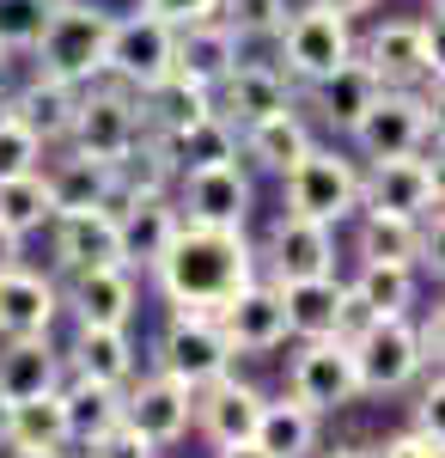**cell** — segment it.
I'll list each match as a JSON object with an SVG mask.
<instances>
[{
  "instance_id": "obj_24",
  "label": "cell",
  "mask_w": 445,
  "mask_h": 458,
  "mask_svg": "<svg viewBox=\"0 0 445 458\" xmlns=\"http://www.w3.org/2000/svg\"><path fill=\"white\" fill-rule=\"evenodd\" d=\"M220 98H226V123L232 129H244V123H256V116H274V110L293 105V92H287V73L269 68V62H239V68L226 73L220 86H214Z\"/></svg>"
},
{
  "instance_id": "obj_20",
  "label": "cell",
  "mask_w": 445,
  "mask_h": 458,
  "mask_svg": "<svg viewBox=\"0 0 445 458\" xmlns=\"http://www.w3.org/2000/svg\"><path fill=\"white\" fill-rule=\"evenodd\" d=\"M427 250H440V233H427L415 214H384V208L360 214V263H409V269H421V263H433Z\"/></svg>"
},
{
  "instance_id": "obj_22",
  "label": "cell",
  "mask_w": 445,
  "mask_h": 458,
  "mask_svg": "<svg viewBox=\"0 0 445 458\" xmlns=\"http://www.w3.org/2000/svg\"><path fill=\"white\" fill-rule=\"evenodd\" d=\"M177 233V202L172 196H129L122 208H116V239H122V263L129 269H153L159 263V250L172 245Z\"/></svg>"
},
{
  "instance_id": "obj_39",
  "label": "cell",
  "mask_w": 445,
  "mask_h": 458,
  "mask_svg": "<svg viewBox=\"0 0 445 458\" xmlns=\"http://www.w3.org/2000/svg\"><path fill=\"white\" fill-rule=\"evenodd\" d=\"M214 19L239 37V43H244V37H274V31H281V19H287V0H220Z\"/></svg>"
},
{
  "instance_id": "obj_43",
  "label": "cell",
  "mask_w": 445,
  "mask_h": 458,
  "mask_svg": "<svg viewBox=\"0 0 445 458\" xmlns=\"http://www.w3.org/2000/svg\"><path fill=\"white\" fill-rule=\"evenodd\" d=\"M153 19H165V25H196V19H214V6L220 0H140Z\"/></svg>"
},
{
  "instance_id": "obj_1",
  "label": "cell",
  "mask_w": 445,
  "mask_h": 458,
  "mask_svg": "<svg viewBox=\"0 0 445 458\" xmlns=\"http://www.w3.org/2000/svg\"><path fill=\"white\" fill-rule=\"evenodd\" d=\"M153 276L165 287L172 312H220L244 282H256V250L244 239V226H196L177 220L172 245L159 250Z\"/></svg>"
},
{
  "instance_id": "obj_49",
  "label": "cell",
  "mask_w": 445,
  "mask_h": 458,
  "mask_svg": "<svg viewBox=\"0 0 445 458\" xmlns=\"http://www.w3.org/2000/svg\"><path fill=\"white\" fill-rule=\"evenodd\" d=\"M323 458H378V453H366V446H336V453H323Z\"/></svg>"
},
{
  "instance_id": "obj_28",
  "label": "cell",
  "mask_w": 445,
  "mask_h": 458,
  "mask_svg": "<svg viewBox=\"0 0 445 458\" xmlns=\"http://www.w3.org/2000/svg\"><path fill=\"white\" fill-rule=\"evenodd\" d=\"M239 68V37L226 31L220 19H196V25H177V73H189L196 86H220L226 73Z\"/></svg>"
},
{
  "instance_id": "obj_40",
  "label": "cell",
  "mask_w": 445,
  "mask_h": 458,
  "mask_svg": "<svg viewBox=\"0 0 445 458\" xmlns=\"http://www.w3.org/2000/svg\"><path fill=\"white\" fill-rule=\"evenodd\" d=\"M49 159V147L37 141L31 129L19 123V116H6L0 123V177H19V172H37Z\"/></svg>"
},
{
  "instance_id": "obj_32",
  "label": "cell",
  "mask_w": 445,
  "mask_h": 458,
  "mask_svg": "<svg viewBox=\"0 0 445 458\" xmlns=\"http://www.w3.org/2000/svg\"><path fill=\"white\" fill-rule=\"evenodd\" d=\"M256 446L269 458H311L317 453V416H311L299 397H281V403H263L256 416Z\"/></svg>"
},
{
  "instance_id": "obj_8",
  "label": "cell",
  "mask_w": 445,
  "mask_h": 458,
  "mask_svg": "<svg viewBox=\"0 0 445 458\" xmlns=\"http://www.w3.org/2000/svg\"><path fill=\"white\" fill-rule=\"evenodd\" d=\"M232 354L239 349L226 343V330L207 312H172L165 336H159V373L177 379V386H189V391H202L207 379L232 373Z\"/></svg>"
},
{
  "instance_id": "obj_52",
  "label": "cell",
  "mask_w": 445,
  "mask_h": 458,
  "mask_svg": "<svg viewBox=\"0 0 445 458\" xmlns=\"http://www.w3.org/2000/svg\"><path fill=\"white\" fill-rule=\"evenodd\" d=\"M6 116H13V105H6V92H0V123H6Z\"/></svg>"
},
{
  "instance_id": "obj_13",
  "label": "cell",
  "mask_w": 445,
  "mask_h": 458,
  "mask_svg": "<svg viewBox=\"0 0 445 458\" xmlns=\"http://www.w3.org/2000/svg\"><path fill=\"white\" fill-rule=\"evenodd\" d=\"M366 68L378 73V86H421L440 80V13L433 25H384L366 37Z\"/></svg>"
},
{
  "instance_id": "obj_16",
  "label": "cell",
  "mask_w": 445,
  "mask_h": 458,
  "mask_svg": "<svg viewBox=\"0 0 445 458\" xmlns=\"http://www.w3.org/2000/svg\"><path fill=\"white\" fill-rule=\"evenodd\" d=\"M68 306H73L80 324H116V330H129V324H135V306H140L129 263H92V269H73Z\"/></svg>"
},
{
  "instance_id": "obj_23",
  "label": "cell",
  "mask_w": 445,
  "mask_h": 458,
  "mask_svg": "<svg viewBox=\"0 0 445 458\" xmlns=\"http://www.w3.org/2000/svg\"><path fill=\"white\" fill-rule=\"evenodd\" d=\"M55 257L62 269H92V263H122V239H116V214L110 208H73L55 214Z\"/></svg>"
},
{
  "instance_id": "obj_31",
  "label": "cell",
  "mask_w": 445,
  "mask_h": 458,
  "mask_svg": "<svg viewBox=\"0 0 445 458\" xmlns=\"http://www.w3.org/2000/svg\"><path fill=\"white\" fill-rule=\"evenodd\" d=\"M281 287V312H287V336H336V306H342V282L336 276H306V282H274Z\"/></svg>"
},
{
  "instance_id": "obj_27",
  "label": "cell",
  "mask_w": 445,
  "mask_h": 458,
  "mask_svg": "<svg viewBox=\"0 0 445 458\" xmlns=\"http://www.w3.org/2000/svg\"><path fill=\"white\" fill-rule=\"evenodd\" d=\"M68 367L80 379H98V386H129L135 379V343H129V330H116V324H80V336H73L68 349Z\"/></svg>"
},
{
  "instance_id": "obj_12",
  "label": "cell",
  "mask_w": 445,
  "mask_h": 458,
  "mask_svg": "<svg viewBox=\"0 0 445 458\" xmlns=\"http://www.w3.org/2000/svg\"><path fill=\"white\" fill-rule=\"evenodd\" d=\"M122 422L135 428L140 440H153V446H177L189 434V422H196V391L165 379V373L129 379L122 386Z\"/></svg>"
},
{
  "instance_id": "obj_45",
  "label": "cell",
  "mask_w": 445,
  "mask_h": 458,
  "mask_svg": "<svg viewBox=\"0 0 445 458\" xmlns=\"http://www.w3.org/2000/svg\"><path fill=\"white\" fill-rule=\"evenodd\" d=\"M19 245H25V239H19L13 226H0V269H13V263H19Z\"/></svg>"
},
{
  "instance_id": "obj_14",
  "label": "cell",
  "mask_w": 445,
  "mask_h": 458,
  "mask_svg": "<svg viewBox=\"0 0 445 458\" xmlns=\"http://www.w3.org/2000/svg\"><path fill=\"white\" fill-rule=\"evenodd\" d=\"M214 324L226 330V343L244 354H269L287 343V312H281V287L274 282H244L220 312Z\"/></svg>"
},
{
  "instance_id": "obj_19",
  "label": "cell",
  "mask_w": 445,
  "mask_h": 458,
  "mask_svg": "<svg viewBox=\"0 0 445 458\" xmlns=\"http://www.w3.org/2000/svg\"><path fill=\"white\" fill-rule=\"evenodd\" d=\"M263 391L244 386V379H232V373H220V379H207L202 391H196V422H202V434L214 440V446H226V440H250L256 434V416H263Z\"/></svg>"
},
{
  "instance_id": "obj_29",
  "label": "cell",
  "mask_w": 445,
  "mask_h": 458,
  "mask_svg": "<svg viewBox=\"0 0 445 458\" xmlns=\"http://www.w3.org/2000/svg\"><path fill=\"white\" fill-rule=\"evenodd\" d=\"M6 105H13V116H19V123H25L43 147H55V141H68V123H73V105H80V86L37 73L31 86H25V92H13Z\"/></svg>"
},
{
  "instance_id": "obj_5",
  "label": "cell",
  "mask_w": 445,
  "mask_h": 458,
  "mask_svg": "<svg viewBox=\"0 0 445 458\" xmlns=\"http://www.w3.org/2000/svg\"><path fill=\"white\" fill-rule=\"evenodd\" d=\"M348 135L366 159H403V153H421L440 129H433V105L415 86H384Z\"/></svg>"
},
{
  "instance_id": "obj_33",
  "label": "cell",
  "mask_w": 445,
  "mask_h": 458,
  "mask_svg": "<svg viewBox=\"0 0 445 458\" xmlns=\"http://www.w3.org/2000/svg\"><path fill=\"white\" fill-rule=\"evenodd\" d=\"M311 147V135H306V123L293 116V105L287 110H274V116H256V123H244V153L263 165V172H287L299 153Z\"/></svg>"
},
{
  "instance_id": "obj_50",
  "label": "cell",
  "mask_w": 445,
  "mask_h": 458,
  "mask_svg": "<svg viewBox=\"0 0 445 458\" xmlns=\"http://www.w3.org/2000/svg\"><path fill=\"white\" fill-rule=\"evenodd\" d=\"M6 68H13V49L0 43V92H6Z\"/></svg>"
},
{
  "instance_id": "obj_18",
  "label": "cell",
  "mask_w": 445,
  "mask_h": 458,
  "mask_svg": "<svg viewBox=\"0 0 445 458\" xmlns=\"http://www.w3.org/2000/svg\"><path fill=\"white\" fill-rule=\"evenodd\" d=\"M68 354L49 336H0V403H25L62 386Z\"/></svg>"
},
{
  "instance_id": "obj_48",
  "label": "cell",
  "mask_w": 445,
  "mask_h": 458,
  "mask_svg": "<svg viewBox=\"0 0 445 458\" xmlns=\"http://www.w3.org/2000/svg\"><path fill=\"white\" fill-rule=\"evenodd\" d=\"M6 458H62L55 446H6Z\"/></svg>"
},
{
  "instance_id": "obj_26",
  "label": "cell",
  "mask_w": 445,
  "mask_h": 458,
  "mask_svg": "<svg viewBox=\"0 0 445 458\" xmlns=\"http://www.w3.org/2000/svg\"><path fill=\"white\" fill-rule=\"evenodd\" d=\"M378 92H384V86H378V73L366 68V62H354V55H348L342 68H330L323 80H311V110H317L330 129H342V135H348V129L366 116V105H373Z\"/></svg>"
},
{
  "instance_id": "obj_37",
  "label": "cell",
  "mask_w": 445,
  "mask_h": 458,
  "mask_svg": "<svg viewBox=\"0 0 445 458\" xmlns=\"http://www.w3.org/2000/svg\"><path fill=\"white\" fill-rule=\"evenodd\" d=\"M55 220V202H49V183H43V165L19 177H0V226H13L19 239H31Z\"/></svg>"
},
{
  "instance_id": "obj_11",
  "label": "cell",
  "mask_w": 445,
  "mask_h": 458,
  "mask_svg": "<svg viewBox=\"0 0 445 458\" xmlns=\"http://www.w3.org/2000/svg\"><path fill=\"white\" fill-rule=\"evenodd\" d=\"M360 208L440 220V165H427L421 153H403V159H373V172L360 177Z\"/></svg>"
},
{
  "instance_id": "obj_25",
  "label": "cell",
  "mask_w": 445,
  "mask_h": 458,
  "mask_svg": "<svg viewBox=\"0 0 445 458\" xmlns=\"http://www.w3.org/2000/svg\"><path fill=\"white\" fill-rule=\"evenodd\" d=\"M153 141L165 147V159H172V172H207V165H226V159H239V129L220 116V110H207L196 123H183L172 135H153Z\"/></svg>"
},
{
  "instance_id": "obj_21",
  "label": "cell",
  "mask_w": 445,
  "mask_h": 458,
  "mask_svg": "<svg viewBox=\"0 0 445 458\" xmlns=\"http://www.w3.org/2000/svg\"><path fill=\"white\" fill-rule=\"evenodd\" d=\"M62 312L55 282H43L31 269H0V336H49V324Z\"/></svg>"
},
{
  "instance_id": "obj_38",
  "label": "cell",
  "mask_w": 445,
  "mask_h": 458,
  "mask_svg": "<svg viewBox=\"0 0 445 458\" xmlns=\"http://www.w3.org/2000/svg\"><path fill=\"white\" fill-rule=\"evenodd\" d=\"M348 287H354L378 318H403L415 306V269L409 263H360V276Z\"/></svg>"
},
{
  "instance_id": "obj_17",
  "label": "cell",
  "mask_w": 445,
  "mask_h": 458,
  "mask_svg": "<svg viewBox=\"0 0 445 458\" xmlns=\"http://www.w3.org/2000/svg\"><path fill=\"white\" fill-rule=\"evenodd\" d=\"M269 269L274 282H306V276H336V226L287 214L269 239Z\"/></svg>"
},
{
  "instance_id": "obj_2",
  "label": "cell",
  "mask_w": 445,
  "mask_h": 458,
  "mask_svg": "<svg viewBox=\"0 0 445 458\" xmlns=\"http://www.w3.org/2000/svg\"><path fill=\"white\" fill-rule=\"evenodd\" d=\"M110 19L92 0H49L43 25L31 37V55H37V73L49 80H68V86H92L104 80V43H110Z\"/></svg>"
},
{
  "instance_id": "obj_47",
  "label": "cell",
  "mask_w": 445,
  "mask_h": 458,
  "mask_svg": "<svg viewBox=\"0 0 445 458\" xmlns=\"http://www.w3.org/2000/svg\"><path fill=\"white\" fill-rule=\"evenodd\" d=\"M317 6H330V13H342V19H354V13H373V0H317Z\"/></svg>"
},
{
  "instance_id": "obj_7",
  "label": "cell",
  "mask_w": 445,
  "mask_h": 458,
  "mask_svg": "<svg viewBox=\"0 0 445 458\" xmlns=\"http://www.w3.org/2000/svg\"><path fill=\"white\" fill-rule=\"evenodd\" d=\"M287 397H299L311 416H336L360 397V373H354V349L342 336H306V349L287 367Z\"/></svg>"
},
{
  "instance_id": "obj_3",
  "label": "cell",
  "mask_w": 445,
  "mask_h": 458,
  "mask_svg": "<svg viewBox=\"0 0 445 458\" xmlns=\"http://www.w3.org/2000/svg\"><path fill=\"white\" fill-rule=\"evenodd\" d=\"M147 135L140 123V98L129 86H80V105H73V123H68V147L80 159H98V165H116L129 147Z\"/></svg>"
},
{
  "instance_id": "obj_46",
  "label": "cell",
  "mask_w": 445,
  "mask_h": 458,
  "mask_svg": "<svg viewBox=\"0 0 445 458\" xmlns=\"http://www.w3.org/2000/svg\"><path fill=\"white\" fill-rule=\"evenodd\" d=\"M220 458H269V453H263L256 440H226V446H220Z\"/></svg>"
},
{
  "instance_id": "obj_15",
  "label": "cell",
  "mask_w": 445,
  "mask_h": 458,
  "mask_svg": "<svg viewBox=\"0 0 445 458\" xmlns=\"http://www.w3.org/2000/svg\"><path fill=\"white\" fill-rule=\"evenodd\" d=\"M177 220H196V226H244L250 220V177L239 172V159L207 165V172H183Z\"/></svg>"
},
{
  "instance_id": "obj_51",
  "label": "cell",
  "mask_w": 445,
  "mask_h": 458,
  "mask_svg": "<svg viewBox=\"0 0 445 458\" xmlns=\"http://www.w3.org/2000/svg\"><path fill=\"white\" fill-rule=\"evenodd\" d=\"M0 446H6V403H0Z\"/></svg>"
},
{
  "instance_id": "obj_41",
  "label": "cell",
  "mask_w": 445,
  "mask_h": 458,
  "mask_svg": "<svg viewBox=\"0 0 445 458\" xmlns=\"http://www.w3.org/2000/svg\"><path fill=\"white\" fill-rule=\"evenodd\" d=\"M86 458H159V446H153V440H140L129 422H116V428H104V434L86 440Z\"/></svg>"
},
{
  "instance_id": "obj_44",
  "label": "cell",
  "mask_w": 445,
  "mask_h": 458,
  "mask_svg": "<svg viewBox=\"0 0 445 458\" xmlns=\"http://www.w3.org/2000/svg\"><path fill=\"white\" fill-rule=\"evenodd\" d=\"M384 458H440V434H421V428H409V434H397V440L384 446Z\"/></svg>"
},
{
  "instance_id": "obj_42",
  "label": "cell",
  "mask_w": 445,
  "mask_h": 458,
  "mask_svg": "<svg viewBox=\"0 0 445 458\" xmlns=\"http://www.w3.org/2000/svg\"><path fill=\"white\" fill-rule=\"evenodd\" d=\"M373 324H378V312H373V306H366V300H360V293L342 282V306H336V336H342V343H354V336H360V330H373Z\"/></svg>"
},
{
  "instance_id": "obj_4",
  "label": "cell",
  "mask_w": 445,
  "mask_h": 458,
  "mask_svg": "<svg viewBox=\"0 0 445 458\" xmlns=\"http://www.w3.org/2000/svg\"><path fill=\"white\" fill-rule=\"evenodd\" d=\"M177 68V25L153 19L147 6L129 19H110V43H104V80L147 92L153 80H165Z\"/></svg>"
},
{
  "instance_id": "obj_34",
  "label": "cell",
  "mask_w": 445,
  "mask_h": 458,
  "mask_svg": "<svg viewBox=\"0 0 445 458\" xmlns=\"http://www.w3.org/2000/svg\"><path fill=\"white\" fill-rule=\"evenodd\" d=\"M62 416H68V440H80V446H86L92 434H104V428L122 422V391L73 373L68 386H62Z\"/></svg>"
},
{
  "instance_id": "obj_36",
  "label": "cell",
  "mask_w": 445,
  "mask_h": 458,
  "mask_svg": "<svg viewBox=\"0 0 445 458\" xmlns=\"http://www.w3.org/2000/svg\"><path fill=\"white\" fill-rule=\"evenodd\" d=\"M6 446H68V416H62V386L25 397V403H6Z\"/></svg>"
},
{
  "instance_id": "obj_6",
  "label": "cell",
  "mask_w": 445,
  "mask_h": 458,
  "mask_svg": "<svg viewBox=\"0 0 445 458\" xmlns=\"http://www.w3.org/2000/svg\"><path fill=\"white\" fill-rule=\"evenodd\" d=\"M281 177H287V214H306V220H323V226H342L348 214L360 208V172L348 165L342 153L306 147Z\"/></svg>"
},
{
  "instance_id": "obj_9",
  "label": "cell",
  "mask_w": 445,
  "mask_h": 458,
  "mask_svg": "<svg viewBox=\"0 0 445 458\" xmlns=\"http://www.w3.org/2000/svg\"><path fill=\"white\" fill-rule=\"evenodd\" d=\"M281 62L293 80H323L330 68H342L348 55H354V37H348V19L342 13H330V6H299V13H287L281 19Z\"/></svg>"
},
{
  "instance_id": "obj_30",
  "label": "cell",
  "mask_w": 445,
  "mask_h": 458,
  "mask_svg": "<svg viewBox=\"0 0 445 458\" xmlns=\"http://www.w3.org/2000/svg\"><path fill=\"white\" fill-rule=\"evenodd\" d=\"M140 98V123H147V135H172V129H183V123H196V116H207L214 110V92L207 86H196L189 73H165V80H153L147 92H135Z\"/></svg>"
},
{
  "instance_id": "obj_10",
  "label": "cell",
  "mask_w": 445,
  "mask_h": 458,
  "mask_svg": "<svg viewBox=\"0 0 445 458\" xmlns=\"http://www.w3.org/2000/svg\"><path fill=\"white\" fill-rule=\"evenodd\" d=\"M354 373H360V391H403V386H415L421 379V343H415V324H409V312L403 318H378L373 330H360L354 343Z\"/></svg>"
},
{
  "instance_id": "obj_35",
  "label": "cell",
  "mask_w": 445,
  "mask_h": 458,
  "mask_svg": "<svg viewBox=\"0 0 445 458\" xmlns=\"http://www.w3.org/2000/svg\"><path fill=\"white\" fill-rule=\"evenodd\" d=\"M43 183H49V202H55V214H73V208H104V196H110V165L68 153V159L43 165Z\"/></svg>"
}]
</instances>
